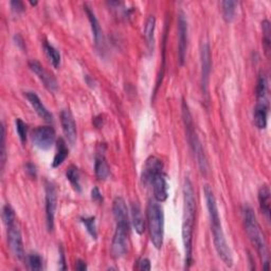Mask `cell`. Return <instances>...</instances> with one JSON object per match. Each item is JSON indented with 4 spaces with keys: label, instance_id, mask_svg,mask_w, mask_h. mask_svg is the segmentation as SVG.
Here are the masks:
<instances>
[{
    "label": "cell",
    "instance_id": "cell-1",
    "mask_svg": "<svg viewBox=\"0 0 271 271\" xmlns=\"http://www.w3.org/2000/svg\"><path fill=\"white\" fill-rule=\"evenodd\" d=\"M203 193H205V198L207 202V208L209 212V218L211 223V231L213 234V241L216 252H218L221 260L227 267L233 266V257L232 252L229 248L228 242L225 237V233L223 230L220 212L218 208V203L213 193V189L210 185L206 184L203 186Z\"/></svg>",
    "mask_w": 271,
    "mask_h": 271
},
{
    "label": "cell",
    "instance_id": "cell-2",
    "mask_svg": "<svg viewBox=\"0 0 271 271\" xmlns=\"http://www.w3.org/2000/svg\"><path fill=\"white\" fill-rule=\"evenodd\" d=\"M183 222H182V241L185 254V269L191 267L193 263V232L196 214L195 193L192 181L185 178L183 183Z\"/></svg>",
    "mask_w": 271,
    "mask_h": 271
},
{
    "label": "cell",
    "instance_id": "cell-3",
    "mask_svg": "<svg viewBox=\"0 0 271 271\" xmlns=\"http://www.w3.org/2000/svg\"><path fill=\"white\" fill-rule=\"evenodd\" d=\"M242 219H243V224H245L247 235L250 241L252 242V245L255 247L256 251L259 252L261 256L263 262V268L265 270H269V254H268L266 239L264 237V234L262 233L259 223H257L253 209L248 205L243 206L242 208Z\"/></svg>",
    "mask_w": 271,
    "mask_h": 271
},
{
    "label": "cell",
    "instance_id": "cell-4",
    "mask_svg": "<svg viewBox=\"0 0 271 271\" xmlns=\"http://www.w3.org/2000/svg\"><path fill=\"white\" fill-rule=\"evenodd\" d=\"M182 119H183V124L185 128V134L188 145L191 147V150L197 160L200 172L203 175H207L209 171L208 159L205 154V151H203L202 144L197 136L191 112H189V108L185 101H182Z\"/></svg>",
    "mask_w": 271,
    "mask_h": 271
},
{
    "label": "cell",
    "instance_id": "cell-5",
    "mask_svg": "<svg viewBox=\"0 0 271 271\" xmlns=\"http://www.w3.org/2000/svg\"><path fill=\"white\" fill-rule=\"evenodd\" d=\"M147 224L150 237L156 249H161L164 245L165 237V212L158 201L151 200L148 202L147 209Z\"/></svg>",
    "mask_w": 271,
    "mask_h": 271
},
{
    "label": "cell",
    "instance_id": "cell-6",
    "mask_svg": "<svg viewBox=\"0 0 271 271\" xmlns=\"http://www.w3.org/2000/svg\"><path fill=\"white\" fill-rule=\"evenodd\" d=\"M128 224H117L111 250L114 259H120V257L125 255L128 247Z\"/></svg>",
    "mask_w": 271,
    "mask_h": 271
},
{
    "label": "cell",
    "instance_id": "cell-7",
    "mask_svg": "<svg viewBox=\"0 0 271 271\" xmlns=\"http://www.w3.org/2000/svg\"><path fill=\"white\" fill-rule=\"evenodd\" d=\"M46 192V223L48 231H53L54 220H56V211L58 206V192L57 187L52 182L47 181L45 186Z\"/></svg>",
    "mask_w": 271,
    "mask_h": 271
},
{
    "label": "cell",
    "instance_id": "cell-8",
    "mask_svg": "<svg viewBox=\"0 0 271 271\" xmlns=\"http://www.w3.org/2000/svg\"><path fill=\"white\" fill-rule=\"evenodd\" d=\"M7 233H8V242L9 247L14 254L17 260L22 261L24 259V249H23V242H22V236L19 227L16 225V223L12 224L7 227Z\"/></svg>",
    "mask_w": 271,
    "mask_h": 271
},
{
    "label": "cell",
    "instance_id": "cell-9",
    "mask_svg": "<svg viewBox=\"0 0 271 271\" xmlns=\"http://www.w3.org/2000/svg\"><path fill=\"white\" fill-rule=\"evenodd\" d=\"M32 141L39 150L47 151L56 141V130L51 126H38L32 131Z\"/></svg>",
    "mask_w": 271,
    "mask_h": 271
},
{
    "label": "cell",
    "instance_id": "cell-10",
    "mask_svg": "<svg viewBox=\"0 0 271 271\" xmlns=\"http://www.w3.org/2000/svg\"><path fill=\"white\" fill-rule=\"evenodd\" d=\"M211 60L212 57L209 44L208 43L202 44L200 50V61H201V88L203 94H208V85L212 68Z\"/></svg>",
    "mask_w": 271,
    "mask_h": 271
},
{
    "label": "cell",
    "instance_id": "cell-11",
    "mask_svg": "<svg viewBox=\"0 0 271 271\" xmlns=\"http://www.w3.org/2000/svg\"><path fill=\"white\" fill-rule=\"evenodd\" d=\"M162 172H164V164H162V161L155 156L148 157L145 161V165L141 174V181L143 185H151L153 179Z\"/></svg>",
    "mask_w": 271,
    "mask_h": 271
},
{
    "label": "cell",
    "instance_id": "cell-12",
    "mask_svg": "<svg viewBox=\"0 0 271 271\" xmlns=\"http://www.w3.org/2000/svg\"><path fill=\"white\" fill-rule=\"evenodd\" d=\"M187 49V21L184 13L180 11L178 13V62L180 66H183L186 57Z\"/></svg>",
    "mask_w": 271,
    "mask_h": 271
},
{
    "label": "cell",
    "instance_id": "cell-13",
    "mask_svg": "<svg viewBox=\"0 0 271 271\" xmlns=\"http://www.w3.org/2000/svg\"><path fill=\"white\" fill-rule=\"evenodd\" d=\"M29 68L30 69L37 75V77L42 80V83L44 84V86L51 92L57 91L59 88V84H58V80L57 78L53 76V74H51L49 71H47L45 68L43 67V65L40 64L39 62L32 60L29 62Z\"/></svg>",
    "mask_w": 271,
    "mask_h": 271
},
{
    "label": "cell",
    "instance_id": "cell-14",
    "mask_svg": "<svg viewBox=\"0 0 271 271\" xmlns=\"http://www.w3.org/2000/svg\"><path fill=\"white\" fill-rule=\"evenodd\" d=\"M61 123L68 142L71 145H74L77 138V131L74 118L69 110H64L61 113Z\"/></svg>",
    "mask_w": 271,
    "mask_h": 271
},
{
    "label": "cell",
    "instance_id": "cell-15",
    "mask_svg": "<svg viewBox=\"0 0 271 271\" xmlns=\"http://www.w3.org/2000/svg\"><path fill=\"white\" fill-rule=\"evenodd\" d=\"M94 172L100 180H105L110 176V167L105 158V145L101 144L97 148L96 161H94Z\"/></svg>",
    "mask_w": 271,
    "mask_h": 271
},
{
    "label": "cell",
    "instance_id": "cell-16",
    "mask_svg": "<svg viewBox=\"0 0 271 271\" xmlns=\"http://www.w3.org/2000/svg\"><path fill=\"white\" fill-rule=\"evenodd\" d=\"M151 186H153L154 197H155L156 201L164 202L168 199L169 185H168L167 177H166V175L164 172L156 176L151 183Z\"/></svg>",
    "mask_w": 271,
    "mask_h": 271
},
{
    "label": "cell",
    "instance_id": "cell-17",
    "mask_svg": "<svg viewBox=\"0 0 271 271\" xmlns=\"http://www.w3.org/2000/svg\"><path fill=\"white\" fill-rule=\"evenodd\" d=\"M24 96L26 99H28L29 103L31 104V106L33 107V110L36 112V114L43 120H45L47 123H52L53 122L52 114L47 110L46 106L43 104L42 100L39 99L37 94L35 92L28 91L24 93Z\"/></svg>",
    "mask_w": 271,
    "mask_h": 271
},
{
    "label": "cell",
    "instance_id": "cell-18",
    "mask_svg": "<svg viewBox=\"0 0 271 271\" xmlns=\"http://www.w3.org/2000/svg\"><path fill=\"white\" fill-rule=\"evenodd\" d=\"M268 111H269L268 100L257 101V104L254 108V113H253V121L255 126L259 129H265L267 126Z\"/></svg>",
    "mask_w": 271,
    "mask_h": 271
},
{
    "label": "cell",
    "instance_id": "cell-19",
    "mask_svg": "<svg viewBox=\"0 0 271 271\" xmlns=\"http://www.w3.org/2000/svg\"><path fill=\"white\" fill-rule=\"evenodd\" d=\"M84 10L86 12L88 20L90 22L91 31H92L93 38H94V44H96L97 47H100L103 44V32H102V29H101L100 22H99V20H98V18L96 16V14H94L93 10L88 5L84 6Z\"/></svg>",
    "mask_w": 271,
    "mask_h": 271
},
{
    "label": "cell",
    "instance_id": "cell-20",
    "mask_svg": "<svg viewBox=\"0 0 271 271\" xmlns=\"http://www.w3.org/2000/svg\"><path fill=\"white\" fill-rule=\"evenodd\" d=\"M113 212L117 224H128L129 225V216L128 209L125 200L122 197H117L113 203Z\"/></svg>",
    "mask_w": 271,
    "mask_h": 271
},
{
    "label": "cell",
    "instance_id": "cell-21",
    "mask_svg": "<svg viewBox=\"0 0 271 271\" xmlns=\"http://www.w3.org/2000/svg\"><path fill=\"white\" fill-rule=\"evenodd\" d=\"M130 214H131V223L134 231L139 235L144 232V220L142 215V210L138 202H132L130 205Z\"/></svg>",
    "mask_w": 271,
    "mask_h": 271
},
{
    "label": "cell",
    "instance_id": "cell-22",
    "mask_svg": "<svg viewBox=\"0 0 271 271\" xmlns=\"http://www.w3.org/2000/svg\"><path fill=\"white\" fill-rule=\"evenodd\" d=\"M155 28H156V18L155 16H148L144 24V37L146 46L151 52L154 50L155 43Z\"/></svg>",
    "mask_w": 271,
    "mask_h": 271
},
{
    "label": "cell",
    "instance_id": "cell-23",
    "mask_svg": "<svg viewBox=\"0 0 271 271\" xmlns=\"http://www.w3.org/2000/svg\"><path fill=\"white\" fill-rule=\"evenodd\" d=\"M259 202L263 214L267 221L270 220V188L267 184H264L259 189Z\"/></svg>",
    "mask_w": 271,
    "mask_h": 271
},
{
    "label": "cell",
    "instance_id": "cell-24",
    "mask_svg": "<svg viewBox=\"0 0 271 271\" xmlns=\"http://www.w3.org/2000/svg\"><path fill=\"white\" fill-rule=\"evenodd\" d=\"M57 146H58V151H57V154H56V156H54V159L52 161V168H54V169L62 166L63 162L68 157V154H69V150H68V147H67L64 139L60 138L58 140Z\"/></svg>",
    "mask_w": 271,
    "mask_h": 271
},
{
    "label": "cell",
    "instance_id": "cell-25",
    "mask_svg": "<svg viewBox=\"0 0 271 271\" xmlns=\"http://www.w3.org/2000/svg\"><path fill=\"white\" fill-rule=\"evenodd\" d=\"M256 98L257 101H263V100H268L267 99V92H268V80L267 76L264 72H261L259 75V79H257V85H256Z\"/></svg>",
    "mask_w": 271,
    "mask_h": 271
},
{
    "label": "cell",
    "instance_id": "cell-26",
    "mask_svg": "<svg viewBox=\"0 0 271 271\" xmlns=\"http://www.w3.org/2000/svg\"><path fill=\"white\" fill-rule=\"evenodd\" d=\"M66 176H67V179L70 181L72 187L75 189V191L78 193L82 192V186H80V176H79L78 169L74 166L69 167V169H68L66 173Z\"/></svg>",
    "mask_w": 271,
    "mask_h": 271
},
{
    "label": "cell",
    "instance_id": "cell-27",
    "mask_svg": "<svg viewBox=\"0 0 271 271\" xmlns=\"http://www.w3.org/2000/svg\"><path fill=\"white\" fill-rule=\"evenodd\" d=\"M236 6H237V3L232 2V0H226V2L222 3L223 16L226 22H231L234 19Z\"/></svg>",
    "mask_w": 271,
    "mask_h": 271
},
{
    "label": "cell",
    "instance_id": "cell-28",
    "mask_svg": "<svg viewBox=\"0 0 271 271\" xmlns=\"http://www.w3.org/2000/svg\"><path fill=\"white\" fill-rule=\"evenodd\" d=\"M44 50L47 54L48 59L50 60L51 64L53 65L54 68H59L61 65V54L59 52V50L52 46L51 44H49L48 42L44 43Z\"/></svg>",
    "mask_w": 271,
    "mask_h": 271
},
{
    "label": "cell",
    "instance_id": "cell-29",
    "mask_svg": "<svg viewBox=\"0 0 271 271\" xmlns=\"http://www.w3.org/2000/svg\"><path fill=\"white\" fill-rule=\"evenodd\" d=\"M262 28H263V46L265 49V53L267 54V57H269L271 48V26L270 22L267 19H265L262 22Z\"/></svg>",
    "mask_w": 271,
    "mask_h": 271
},
{
    "label": "cell",
    "instance_id": "cell-30",
    "mask_svg": "<svg viewBox=\"0 0 271 271\" xmlns=\"http://www.w3.org/2000/svg\"><path fill=\"white\" fill-rule=\"evenodd\" d=\"M80 222L85 226L87 232L91 235L93 239L98 238V231H97V226H96V218L94 216H90V218L86 219H80Z\"/></svg>",
    "mask_w": 271,
    "mask_h": 271
},
{
    "label": "cell",
    "instance_id": "cell-31",
    "mask_svg": "<svg viewBox=\"0 0 271 271\" xmlns=\"http://www.w3.org/2000/svg\"><path fill=\"white\" fill-rule=\"evenodd\" d=\"M26 263L31 270H42L43 269V257L38 253H30L26 256Z\"/></svg>",
    "mask_w": 271,
    "mask_h": 271
},
{
    "label": "cell",
    "instance_id": "cell-32",
    "mask_svg": "<svg viewBox=\"0 0 271 271\" xmlns=\"http://www.w3.org/2000/svg\"><path fill=\"white\" fill-rule=\"evenodd\" d=\"M3 220L6 227L16 223V215L14 210L12 209L10 205H6L3 209Z\"/></svg>",
    "mask_w": 271,
    "mask_h": 271
},
{
    "label": "cell",
    "instance_id": "cell-33",
    "mask_svg": "<svg viewBox=\"0 0 271 271\" xmlns=\"http://www.w3.org/2000/svg\"><path fill=\"white\" fill-rule=\"evenodd\" d=\"M15 125H16V131H17L18 137L21 143L24 144L26 142V136H28V125H26L21 119H16Z\"/></svg>",
    "mask_w": 271,
    "mask_h": 271
},
{
    "label": "cell",
    "instance_id": "cell-34",
    "mask_svg": "<svg viewBox=\"0 0 271 271\" xmlns=\"http://www.w3.org/2000/svg\"><path fill=\"white\" fill-rule=\"evenodd\" d=\"M6 162V131H5V126L3 124L2 126V164H3V169Z\"/></svg>",
    "mask_w": 271,
    "mask_h": 271
},
{
    "label": "cell",
    "instance_id": "cell-35",
    "mask_svg": "<svg viewBox=\"0 0 271 271\" xmlns=\"http://www.w3.org/2000/svg\"><path fill=\"white\" fill-rule=\"evenodd\" d=\"M137 269L138 270H142V271H148L152 269V266H151V262L148 259H146V257H143V259L139 260L138 261V264H137Z\"/></svg>",
    "mask_w": 271,
    "mask_h": 271
},
{
    "label": "cell",
    "instance_id": "cell-36",
    "mask_svg": "<svg viewBox=\"0 0 271 271\" xmlns=\"http://www.w3.org/2000/svg\"><path fill=\"white\" fill-rule=\"evenodd\" d=\"M91 199L94 201V202H98V203H101L103 201V196L100 192L99 187L94 186L92 189H91Z\"/></svg>",
    "mask_w": 271,
    "mask_h": 271
},
{
    "label": "cell",
    "instance_id": "cell-37",
    "mask_svg": "<svg viewBox=\"0 0 271 271\" xmlns=\"http://www.w3.org/2000/svg\"><path fill=\"white\" fill-rule=\"evenodd\" d=\"M11 7H12V10L15 13H17V14L24 11L23 3L19 2V0H13V2H11Z\"/></svg>",
    "mask_w": 271,
    "mask_h": 271
},
{
    "label": "cell",
    "instance_id": "cell-38",
    "mask_svg": "<svg viewBox=\"0 0 271 271\" xmlns=\"http://www.w3.org/2000/svg\"><path fill=\"white\" fill-rule=\"evenodd\" d=\"M25 171L26 173H28V175L30 176L31 178H36L37 176V168L35 165L31 164V162H29V164L25 165Z\"/></svg>",
    "mask_w": 271,
    "mask_h": 271
},
{
    "label": "cell",
    "instance_id": "cell-39",
    "mask_svg": "<svg viewBox=\"0 0 271 271\" xmlns=\"http://www.w3.org/2000/svg\"><path fill=\"white\" fill-rule=\"evenodd\" d=\"M75 269L78 271H85L87 269V265L84 261L82 260H77L76 264H75Z\"/></svg>",
    "mask_w": 271,
    "mask_h": 271
},
{
    "label": "cell",
    "instance_id": "cell-40",
    "mask_svg": "<svg viewBox=\"0 0 271 271\" xmlns=\"http://www.w3.org/2000/svg\"><path fill=\"white\" fill-rule=\"evenodd\" d=\"M66 261H65V254H64V251H63V249L61 248L60 249V269H62V270H65L66 269V263H65Z\"/></svg>",
    "mask_w": 271,
    "mask_h": 271
},
{
    "label": "cell",
    "instance_id": "cell-41",
    "mask_svg": "<svg viewBox=\"0 0 271 271\" xmlns=\"http://www.w3.org/2000/svg\"><path fill=\"white\" fill-rule=\"evenodd\" d=\"M14 39H15V42H16V45H18V46H19L21 49H23V48H24L23 39H22V37H21L19 34L15 35V36H14Z\"/></svg>",
    "mask_w": 271,
    "mask_h": 271
},
{
    "label": "cell",
    "instance_id": "cell-42",
    "mask_svg": "<svg viewBox=\"0 0 271 271\" xmlns=\"http://www.w3.org/2000/svg\"><path fill=\"white\" fill-rule=\"evenodd\" d=\"M30 4H31V6H36V5H37V2H35V3H32V2H31Z\"/></svg>",
    "mask_w": 271,
    "mask_h": 271
}]
</instances>
